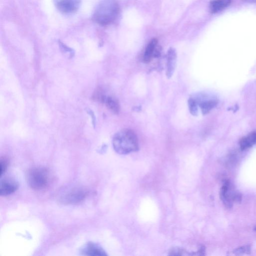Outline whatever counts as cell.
<instances>
[{
  "label": "cell",
  "instance_id": "2e32d148",
  "mask_svg": "<svg viewBox=\"0 0 256 256\" xmlns=\"http://www.w3.org/2000/svg\"><path fill=\"white\" fill-rule=\"evenodd\" d=\"M8 166V160L6 157H2L0 162V173L2 176L6 170Z\"/></svg>",
  "mask_w": 256,
  "mask_h": 256
},
{
  "label": "cell",
  "instance_id": "5b68a950",
  "mask_svg": "<svg viewBox=\"0 0 256 256\" xmlns=\"http://www.w3.org/2000/svg\"><path fill=\"white\" fill-rule=\"evenodd\" d=\"M220 198L226 208H232L234 203L240 202L242 194L238 192L231 183L226 180L222 184L220 193Z\"/></svg>",
  "mask_w": 256,
  "mask_h": 256
},
{
  "label": "cell",
  "instance_id": "52a82bcc",
  "mask_svg": "<svg viewBox=\"0 0 256 256\" xmlns=\"http://www.w3.org/2000/svg\"><path fill=\"white\" fill-rule=\"evenodd\" d=\"M80 254L88 256H106V254L102 248L98 244L88 242L80 249Z\"/></svg>",
  "mask_w": 256,
  "mask_h": 256
},
{
  "label": "cell",
  "instance_id": "5bb4252c",
  "mask_svg": "<svg viewBox=\"0 0 256 256\" xmlns=\"http://www.w3.org/2000/svg\"><path fill=\"white\" fill-rule=\"evenodd\" d=\"M217 101L214 100H210L201 102L200 104L202 112L203 114L208 113L217 104Z\"/></svg>",
  "mask_w": 256,
  "mask_h": 256
},
{
  "label": "cell",
  "instance_id": "e0dca14e",
  "mask_svg": "<svg viewBox=\"0 0 256 256\" xmlns=\"http://www.w3.org/2000/svg\"><path fill=\"white\" fill-rule=\"evenodd\" d=\"M250 252V248L249 246H245L237 248L234 251L236 254H248Z\"/></svg>",
  "mask_w": 256,
  "mask_h": 256
},
{
  "label": "cell",
  "instance_id": "6da1fadb",
  "mask_svg": "<svg viewBox=\"0 0 256 256\" xmlns=\"http://www.w3.org/2000/svg\"><path fill=\"white\" fill-rule=\"evenodd\" d=\"M119 12L120 6L116 0H102L96 6L92 18L99 24L106 26L113 22Z\"/></svg>",
  "mask_w": 256,
  "mask_h": 256
},
{
  "label": "cell",
  "instance_id": "3957f363",
  "mask_svg": "<svg viewBox=\"0 0 256 256\" xmlns=\"http://www.w3.org/2000/svg\"><path fill=\"white\" fill-rule=\"evenodd\" d=\"M26 178L28 186L36 190L46 188L50 184L51 179L48 170L42 166H36L29 169Z\"/></svg>",
  "mask_w": 256,
  "mask_h": 256
},
{
  "label": "cell",
  "instance_id": "4fadbf2b",
  "mask_svg": "<svg viewBox=\"0 0 256 256\" xmlns=\"http://www.w3.org/2000/svg\"><path fill=\"white\" fill-rule=\"evenodd\" d=\"M230 2V0H212L210 5V12L215 13L226 8Z\"/></svg>",
  "mask_w": 256,
  "mask_h": 256
},
{
  "label": "cell",
  "instance_id": "ba28073f",
  "mask_svg": "<svg viewBox=\"0 0 256 256\" xmlns=\"http://www.w3.org/2000/svg\"><path fill=\"white\" fill-rule=\"evenodd\" d=\"M18 188V182L12 178H4L0 180V195L6 196L14 192Z\"/></svg>",
  "mask_w": 256,
  "mask_h": 256
},
{
  "label": "cell",
  "instance_id": "9c48e42d",
  "mask_svg": "<svg viewBox=\"0 0 256 256\" xmlns=\"http://www.w3.org/2000/svg\"><path fill=\"white\" fill-rule=\"evenodd\" d=\"M176 52L174 48H170L166 54V76L168 78H170L174 71L176 65Z\"/></svg>",
  "mask_w": 256,
  "mask_h": 256
},
{
  "label": "cell",
  "instance_id": "d6986e66",
  "mask_svg": "<svg viewBox=\"0 0 256 256\" xmlns=\"http://www.w3.org/2000/svg\"><path fill=\"white\" fill-rule=\"evenodd\" d=\"M245 1L249 3H255L256 4V0H244Z\"/></svg>",
  "mask_w": 256,
  "mask_h": 256
},
{
  "label": "cell",
  "instance_id": "ac0fdd59",
  "mask_svg": "<svg viewBox=\"0 0 256 256\" xmlns=\"http://www.w3.org/2000/svg\"><path fill=\"white\" fill-rule=\"evenodd\" d=\"M170 254L172 256H182V255H187L186 252L184 250L178 248H174L170 251Z\"/></svg>",
  "mask_w": 256,
  "mask_h": 256
},
{
  "label": "cell",
  "instance_id": "8992f818",
  "mask_svg": "<svg viewBox=\"0 0 256 256\" xmlns=\"http://www.w3.org/2000/svg\"><path fill=\"white\" fill-rule=\"evenodd\" d=\"M81 0H54L56 8L60 12L68 14L76 12L78 9Z\"/></svg>",
  "mask_w": 256,
  "mask_h": 256
},
{
  "label": "cell",
  "instance_id": "9a60e30c",
  "mask_svg": "<svg viewBox=\"0 0 256 256\" xmlns=\"http://www.w3.org/2000/svg\"><path fill=\"white\" fill-rule=\"evenodd\" d=\"M188 106L190 113L192 116H196L198 112V104L196 101L192 98H190L188 100Z\"/></svg>",
  "mask_w": 256,
  "mask_h": 256
},
{
  "label": "cell",
  "instance_id": "30bf717a",
  "mask_svg": "<svg viewBox=\"0 0 256 256\" xmlns=\"http://www.w3.org/2000/svg\"><path fill=\"white\" fill-rule=\"evenodd\" d=\"M157 44L158 40L155 38L151 40L148 42L144 55V62H149L153 56L158 54V50Z\"/></svg>",
  "mask_w": 256,
  "mask_h": 256
},
{
  "label": "cell",
  "instance_id": "8fae6325",
  "mask_svg": "<svg viewBox=\"0 0 256 256\" xmlns=\"http://www.w3.org/2000/svg\"><path fill=\"white\" fill-rule=\"evenodd\" d=\"M96 99L104 102L108 108L114 113L118 114L120 111V105L118 101L114 98L110 96H104L97 95Z\"/></svg>",
  "mask_w": 256,
  "mask_h": 256
},
{
  "label": "cell",
  "instance_id": "277c9868",
  "mask_svg": "<svg viewBox=\"0 0 256 256\" xmlns=\"http://www.w3.org/2000/svg\"><path fill=\"white\" fill-rule=\"evenodd\" d=\"M88 193V190L83 187H74L63 192L59 196L58 201L63 204H78L86 198Z\"/></svg>",
  "mask_w": 256,
  "mask_h": 256
},
{
  "label": "cell",
  "instance_id": "7c38bea8",
  "mask_svg": "<svg viewBox=\"0 0 256 256\" xmlns=\"http://www.w3.org/2000/svg\"><path fill=\"white\" fill-rule=\"evenodd\" d=\"M255 144H256V130L242 138L239 142L240 148L242 150H246Z\"/></svg>",
  "mask_w": 256,
  "mask_h": 256
},
{
  "label": "cell",
  "instance_id": "7a4b0ae2",
  "mask_svg": "<svg viewBox=\"0 0 256 256\" xmlns=\"http://www.w3.org/2000/svg\"><path fill=\"white\" fill-rule=\"evenodd\" d=\"M112 146L115 152L120 154L136 152L138 148L137 136L130 129L121 130L114 136Z\"/></svg>",
  "mask_w": 256,
  "mask_h": 256
},
{
  "label": "cell",
  "instance_id": "ffe728a7",
  "mask_svg": "<svg viewBox=\"0 0 256 256\" xmlns=\"http://www.w3.org/2000/svg\"><path fill=\"white\" fill-rule=\"evenodd\" d=\"M255 230H256V227L255 228Z\"/></svg>",
  "mask_w": 256,
  "mask_h": 256
}]
</instances>
